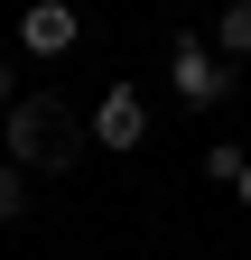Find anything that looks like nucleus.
Segmentation results:
<instances>
[{
  "mask_svg": "<svg viewBox=\"0 0 251 260\" xmlns=\"http://www.w3.org/2000/svg\"><path fill=\"white\" fill-rule=\"evenodd\" d=\"M0 149L19 158L28 177H75L84 168V149H93V130H84V112L66 103V93H19L10 112H0Z\"/></svg>",
  "mask_w": 251,
  "mask_h": 260,
  "instance_id": "1",
  "label": "nucleus"
},
{
  "mask_svg": "<svg viewBox=\"0 0 251 260\" xmlns=\"http://www.w3.org/2000/svg\"><path fill=\"white\" fill-rule=\"evenodd\" d=\"M168 84H177V103H233V56L214 38H177L168 47Z\"/></svg>",
  "mask_w": 251,
  "mask_h": 260,
  "instance_id": "2",
  "label": "nucleus"
},
{
  "mask_svg": "<svg viewBox=\"0 0 251 260\" xmlns=\"http://www.w3.org/2000/svg\"><path fill=\"white\" fill-rule=\"evenodd\" d=\"M84 130H93V149H112V158L140 149V140H149V103H140V84H112L103 103L84 112Z\"/></svg>",
  "mask_w": 251,
  "mask_h": 260,
  "instance_id": "3",
  "label": "nucleus"
},
{
  "mask_svg": "<svg viewBox=\"0 0 251 260\" xmlns=\"http://www.w3.org/2000/svg\"><path fill=\"white\" fill-rule=\"evenodd\" d=\"M19 47L28 56H66L75 47V10H66V0H28V10H19Z\"/></svg>",
  "mask_w": 251,
  "mask_h": 260,
  "instance_id": "4",
  "label": "nucleus"
},
{
  "mask_svg": "<svg viewBox=\"0 0 251 260\" xmlns=\"http://www.w3.org/2000/svg\"><path fill=\"white\" fill-rule=\"evenodd\" d=\"M214 47H224L233 65L251 56V0H233V10H224V19H214Z\"/></svg>",
  "mask_w": 251,
  "mask_h": 260,
  "instance_id": "5",
  "label": "nucleus"
},
{
  "mask_svg": "<svg viewBox=\"0 0 251 260\" xmlns=\"http://www.w3.org/2000/svg\"><path fill=\"white\" fill-rule=\"evenodd\" d=\"M19 214H28V168L0 158V223H19Z\"/></svg>",
  "mask_w": 251,
  "mask_h": 260,
  "instance_id": "6",
  "label": "nucleus"
},
{
  "mask_svg": "<svg viewBox=\"0 0 251 260\" xmlns=\"http://www.w3.org/2000/svg\"><path fill=\"white\" fill-rule=\"evenodd\" d=\"M242 168H251V158H242V149H233V140H214V149H205V177H214V186H233V177H242Z\"/></svg>",
  "mask_w": 251,
  "mask_h": 260,
  "instance_id": "7",
  "label": "nucleus"
},
{
  "mask_svg": "<svg viewBox=\"0 0 251 260\" xmlns=\"http://www.w3.org/2000/svg\"><path fill=\"white\" fill-rule=\"evenodd\" d=\"M19 103V75H10V56H0V112H10Z\"/></svg>",
  "mask_w": 251,
  "mask_h": 260,
  "instance_id": "8",
  "label": "nucleus"
},
{
  "mask_svg": "<svg viewBox=\"0 0 251 260\" xmlns=\"http://www.w3.org/2000/svg\"><path fill=\"white\" fill-rule=\"evenodd\" d=\"M233 195H242V205H251V168H242V177H233Z\"/></svg>",
  "mask_w": 251,
  "mask_h": 260,
  "instance_id": "9",
  "label": "nucleus"
}]
</instances>
